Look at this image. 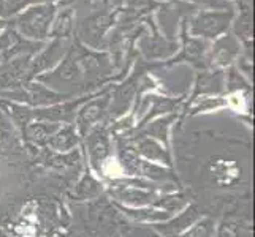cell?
I'll list each match as a JSON object with an SVG mask.
<instances>
[{
    "label": "cell",
    "instance_id": "cell-1",
    "mask_svg": "<svg viewBox=\"0 0 255 237\" xmlns=\"http://www.w3.org/2000/svg\"><path fill=\"white\" fill-rule=\"evenodd\" d=\"M56 11L57 8L52 2L35 3L27 10L17 13L10 21V27L27 40L43 41L49 37L51 24L54 21Z\"/></svg>",
    "mask_w": 255,
    "mask_h": 237
},
{
    "label": "cell",
    "instance_id": "cell-2",
    "mask_svg": "<svg viewBox=\"0 0 255 237\" xmlns=\"http://www.w3.org/2000/svg\"><path fill=\"white\" fill-rule=\"evenodd\" d=\"M235 17V10L225 8V10H201L193 14L189 19L190 35L198 38L216 40L221 35H225L230 29Z\"/></svg>",
    "mask_w": 255,
    "mask_h": 237
},
{
    "label": "cell",
    "instance_id": "cell-3",
    "mask_svg": "<svg viewBox=\"0 0 255 237\" xmlns=\"http://www.w3.org/2000/svg\"><path fill=\"white\" fill-rule=\"evenodd\" d=\"M114 17L110 13H97L81 22L80 38L94 49H102L105 46V35L113 25Z\"/></svg>",
    "mask_w": 255,
    "mask_h": 237
},
{
    "label": "cell",
    "instance_id": "cell-4",
    "mask_svg": "<svg viewBox=\"0 0 255 237\" xmlns=\"http://www.w3.org/2000/svg\"><path fill=\"white\" fill-rule=\"evenodd\" d=\"M68 49L65 48L64 45V40H59V38H54L48 46H45L40 54L35 57L32 62H30V67H29V73H27V78H33L40 75V72L43 70L49 68L51 65H54L59 59H62L64 52H67Z\"/></svg>",
    "mask_w": 255,
    "mask_h": 237
},
{
    "label": "cell",
    "instance_id": "cell-5",
    "mask_svg": "<svg viewBox=\"0 0 255 237\" xmlns=\"http://www.w3.org/2000/svg\"><path fill=\"white\" fill-rule=\"evenodd\" d=\"M17 96V98L25 100L30 104H37V106H43V104H56L60 100L67 98V93H56L48 87L41 84H25L17 93H10V96Z\"/></svg>",
    "mask_w": 255,
    "mask_h": 237
},
{
    "label": "cell",
    "instance_id": "cell-6",
    "mask_svg": "<svg viewBox=\"0 0 255 237\" xmlns=\"http://www.w3.org/2000/svg\"><path fill=\"white\" fill-rule=\"evenodd\" d=\"M240 56V43L233 35L225 33L222 38L216 41L213 46V52H211V65L224 67L232 62L235 57Z\"/></svg>",
    "mask_w": 255,
    "mask_h": 237
},
{
    "label": "cell",
    "instance_id": "cell-7",
    "mask_svg": "<svg viewBox=\"0 0 255 237\" xmlns=\"http://www.w3.org/2000/svg\"><path fill=\"white\" fill-rule=\"evenodd\" d=\"M208 46L205 41L198 38H190L186 30V22L182 24V51L181 54L176 57L173 62H181V60H187L195 65H200L206 59Z\"/></svg>",
    "mask_w": 255,
    "mask_h": 237
},
{
    "label": "cell",
    "instance_id": "cell-8",
    "mask_svg": "<svg viewBox=\"0 0 255 237\" xmlns=\"http://www.w3.org/2000/svg\"><path fill=\"white\" fill-rule=\"evenodd\" d=\"M110 95H105L102 98L99 96V98L92 100L91 103H87L86 106L81 108L80 114H78V127H80L81 135H86L87 128L103 116L110 104Z\"/></svg>",
    "mask_w": 255,
    "mask_h": 237
},
{
    "label": "cell",
    "instance_id": "cell-9",
    "mask_svg": "<svg viewBox=\"0 0 255 237\" xmlns=\"http://www.w3.org/2000/svg\"><path fill=\"white\" fill-rule=\"evenodd\" d=\"M73 30H75V10L72 6H68L64 8L62 11L56 13L54 21L51 24L49 37L67 40L73 35Z\"/></svg>",
    "mask_w": 255,
    "mask_h": 237
},
{
    "label": "cell",
    "instance_id": "cell-10",
    "mask_svg": "<svg viewBox=\"0 0 255 237\" xmlns=\"http://www.w3.org/2000/svg\"><path fill=\"white\" fill-rule=\"evenodd\" d=\"M87 146H89L92 164L97 168L99 161L102 163V160L110 152V143H108V136H107V133H105V130L95 128L91 133V136L87 138Z\"/></svg>",
    "mask_w": 255,
    "mask_h": 237
},
{
    "label": "cell",
    "instance_id": "cell-11",
    "mask_svg": "<svg viewBox=\"0 0 255 237\" xmlns=\"http://www.w3.org/2000/svg\"><path fill=\"white\" fill-rule=\"evenodd\" d=\"M198 218V210L195 207H189L186 212H182L176 220H173L171 223L168 225H163V226H159V231H162L165 236L168 237H173L176 236L178 233H181L182 230H186V228H189L193 222H195Z\"/></svg>",
    "mask_w": 255,
    "mask_h": 237
},
{
    "label": "cell",
    "instance_id": "cell-12",
    "mask_svg": "<svg viewBox=\"0 0 255 237\" xmlns=\"http://www.w3.org/2000/svg\"><path fill=\"white\" fill-rule=\"evenodd\" d=\"M76 143H78V136H76L72 125H65L62 128H59L56 133L48 139V144L52 149L62 151V152L73 149L76 146Z\"/></svg>",
    "mask_w": 255,
    "mask_h": 237
},
{
    "label": "cell",
    "instance_id": "cell-13",
    "mask_svg": "<svg viewBox=\"0 0 255 237\" xmlns=\"http://www.w3.org/2000/svg\"><path fill=\"white\" fill-rule=\"evenodd\" d=\"M59 130V125L56 124H45V122H38V124H29L25 127V133L37 144H45L48 139Z\"/></svg>",
    "mask_w": 255,
    "mask_h": 237
},
{
    "label": "cell",
    "instance_id": "cell-14",
    "mask_svg": "<svg viewBox=\"0 0 255 237\" xmlns=\"http://www.w3.org/2000/svg\"><path fill=\"white\" fill-rule=\"evenodd\" d=\"M116 196L122 201H126L128 204H151L155 203L154 201V195L152 193H146L141 190H135V188H126L122 187V190H119L116 193Z\"/></svg>",
    "mask_w": 255,
    "mask_h": 237
},
{
    "label": "cell",
    "instance_id": "cell-15",
    "mask_svg": "<svg viewBox=\"0 0 255 237\" xmlns=\"http://www.w3.org/2000/svg\"><path fill=\"white\" fill-rule=\"evenodd\" d=\"M198 92H219L224 85V75L221 72L216 73H205L198 79Z\"/></svg>",
    "mask_w": 255,
    "mask_h": 237
},
{
    "label": "cell",
    "instance_id": "cell-16",
    "mask_svg": "<svg viewBox=\"0 0 255 237\" xmlns=\"http://www.w3.org/2000/svg\"><path fill=\"white\" fill-rule=\"evenodd\" d=\"M124 214L128 217L135 218V220H147V222H159L168 218V212H159V210H128V209H122Z\"/></svg>",
    "mask_w": 255,
    "mask_h": 237
},
{
    "label": "cell",
    "instance_id": "cell-17",
    "mask_svg": "<svg viewBox=\"0 0 255 237\" xmlns=\"http://www.w3.org/2000/svg\"><path fill=\"white\" fill-rule=\"evenodd\" d=\"M139 151H141L146 157L152 158V160H165L166 163L170 161V158L163 152V149H160L154 141H151V139H146V141L139 144Z\"/></svg>",
    "mask_w": 255,
    "mask_h": 237
},
{
    "label": "cell",
    "instance_id": "cell-18",
    "mask_svg": "<svg viewBox=\"0 0 255 237\" xmlns=\"http://www.w3.org/2000/svg\"><path fill=\"white\" fill-rule=\"evenodd\" d=\"M171 120H173V116L154 122V124L147 128V133L157 136L159 139H163V141L166 143V130H168V125H170V122H171Z\"/></svg>",
    "mask_w": 255,
    "mask_h": 237
},
{
    "label": "cell",
    "instance_id": "cell-19",
    "mask_svg": "<svg viewBox=\"0 0 255 237\" xmlns=\"http://www.w3.org/2000/svg\"><path fill=\"white\" fill-rule=\"evenodd\" d=\"M211 233H213V222L205 220L181 237H211Z\"/></svg>",
    "mask_w": 255,
    "mask_h": 237
},
{
    "label": "cell",
    "instance_id": "cell-20",
    "mask_svg": "<svg viewBox=\"0 0 255 237\" xmlns=\"http://www.w3.org/2000/svg\"><path fill=\"white\" fill-rule=\"evenodd\" d=\"M100 191V188H99V183L97 182H94L91 177H86L80 185H78V193H80L81 196H87V198H91V196H94V195H97V193Z\"/></svg>",
    "mask_w": 255,
    "mask_h": 237
},
{
    "label": "cell",
    "instance_id": "cell-21",
    "mask_svg": "<svg viewBox=\"0 0 255 237\" xmlns=\"http://www.w3.org/2000/svg\"><path fill=\"white\" fill-rule=\"evenodd\" d=\"M186 2L206 6L208 10H225V8H232L228 0H186Z\"/></svg>",
    "mask_w": 255,
    "mask_h": 237
},
{
    "label": "cell",
    "instance_id": "cell-22",
    "mask_svg": "<svg viewBox=\"0 0 255 237\" xmlns=\"http://www.w3.org/2000/svg\"><path fill=\"white\" fill-rule=\"evenodd\" d=\"M37 2L43 3V2H49V0H3L8 13H16L17 10H21L22 6L29 5V3H37Z\"/></svg>",
    "mask_w": 255,
    "mask_h": 237
},
{
    "label": "cell",
    "instance_id": "cell-23",
    "mask_svg": "<svg viewBox=\"0 0 255 237\" xmlns=\"http://www.w3.org/2000/svg\"><path fill=\"white\" fill-rule=\"evenodd\" d=\"M8 25H10V22H8L6 19H3V17H0V32H3Z\"/></svg>",
    "mask_w": 255,
    "mask_h": 237
}]
</instances>
